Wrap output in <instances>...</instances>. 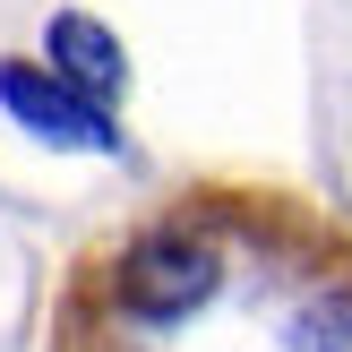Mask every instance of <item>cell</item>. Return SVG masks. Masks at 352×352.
Masks as SVG:
<instances>
[{
    "label": "cell",
    "mask_w": 352,
    "mask_h": 352,
    "mask_svg": "<svg viewBox=\"0 0 352 352\" xmlns=\"http://www.w3.org/2000/svg\"><path fill=\"white\" fill-rule=\"evenodd\" d=\"M52 352H352V223L292 189H181L69 267Z\"/></svg>",
    "instance_id": "obj_1"
},
{
    "label": "cell",
    "mask_w": 352,
    "mask_h": 352,
    "mask_svg": "<svg viewBox=\"0 0 352 352\" xmlns=\"http://www.w3.org/2000/svg\"><path fill=\"white\" fill-rule=\"evenodd\" d=\"M0 103H9L34 138H52V146H112L103 103L78 95L69 78H52V69H34V60H9V69H0Z\"/></svg>",
    "instance_id": "obj_2"
},
{
    "label": "cell",
    "mask_w": 352,
    "mask_h": 352,
    "mask_svg": "<svg viewBox=\"0 0 352 352\" xmlns=\"http://www.w3.org/2000/svg\"><path fill=\"white\" fill-rule=\"evenodd\" d=\"M52 60H60V78L78 86V95H95V103H112L120 95V43L95 26V17H52Z\"/></svg>",
    "instance_id": "obj_3"
}]
</instances>
